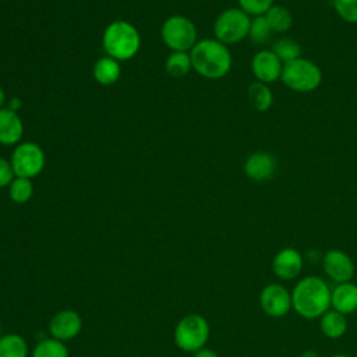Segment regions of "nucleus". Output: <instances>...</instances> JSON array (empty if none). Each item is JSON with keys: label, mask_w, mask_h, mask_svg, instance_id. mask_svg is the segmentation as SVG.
<instances>
[{"label": "nucleus", "mask_w": 357, "mask_h": 357, "mask_svg": "<svg viewBox=\"0 0 357 357\" xmlns=\"http://www.w3.org/2000/svg\"><path fill=\"white\" fill-rule=\"evenodd\" d=\"M331 290L321 276H304L291 290V307L305 319L319 318L331 308Z\"/></svg>", "instance_id": "f257e3e1"}, {"label": "nucleus", "mask_w": 357, "mask_h": 357, "mask_svg": "<svg viewBox=\"0 0 357 357\" xmlns=\"http://www.w3.org/2000/svg\"><path fill=\"white\" fill-rule=\"evenodd\" d=\"M192 70L208 79L226 77L231 70V53L226 45L215 38L198 39L190 50Z\"/></svg>", "instance_id": "f03ea898"}, {"label": "nucleus", "mask_w": 357, "mask_h": 357, "mask_svg": "<svg viewBox=\"0 0 357 357\" xmlns=\"http://www.w3.org/2000/svg\"><path fill=\"white\" fill-rule=\"evenodd\" d=\"M102 47L106 56L117 61L131 60L141 47L139 31L126 20H116L105 28L102 33Z\"/></svg>", "instance_id": "7ed1b4c3"}, {"label": "nucleus", "mask_w": 357, "mask_h": 357, "mask_svg": "<svg viewBox=\"0 0 357 357\" xmlns=\"http://www.w3.org/2000/svg\"><path fill=\"white\" fill-rule=\"evenodd\" d=\"M280 81L294 92L308 93L321 85L322 71L315 61L301 56L283 64Z\"/></svg>", "instance_id": "20e7f679"}, {"label": "nucleus", "mask_w": 357, "mask_h": 357, "mask_svg": "<svg viewBox=\"0 0 357 357\" xmlns=\"http://www.w3.org/2000/svg\"><path fill=\"white\" fill-rule=\"evenodd\" d=\"M209 322L201 314H188L174 326L173 339L176 346L185 353H195L205 347L209 340Z\"/></svg>", "instance_id": "39448f33"}, {"label": "nucleus", "mask_w": 357, "mask_h": 357, "mask_svg": "<svg viewBox=\"0 0 357 357\" xmlns=\"http://www.w3.org/2000/svg\"><path fill=\"white\" fill-rule=\"evenodd\" d=\"M251 17L240 7L223 10L213 22V38L223 45H236L248 38Z\"/></svg>", "instance_id": "423d86ee"}, {"label": "nucleus", "mask_w": 357, "mask_h": 357, "mask_svg": "<svg viewBox=\"0 0 357 357\" xmlns=\"http://www.w3.org/2000/svg\"><path fill=\"white\" fill-rule=\"evenodd\" d=\"M162 42L172 52H190L198 42L195 24L184 15L167 17L160 28Z\"/></svg>", "instance_id": "0eeeda50"}, {"label": "nucleus", "mask_w": 357, "mask_h": 357, "mask_svg": "<svg viewBox=\"0 0 357 357\" xmlns=\"http://www.w3.org/2000/svg\"><path fill=\"white\" fill-rule=\"evenodd\" d=\"M10 162L17 177L32 180L43 172L46 155L40 145L32 141H25L15 145L14 151L11 152Z\"/></svg>", "instance_id": "6e6552de"}, {"label": "nucleus", "mask_w": 357, "mask_h": 357, "mask_svg": "<svg viewBox=\"0 0 357 357\" xmlns=\"http://www.w3.org/2000/svg\"><path fill=\"white\" fill-rule=\"evenodd\" d=\"M262 311L272 318H282L290 312L291 291L280 283H268L259 294Z\"/></svg>", "instance_id": "1a4fd4ad"}, {"label": "nucleus", "mask_w": 357, "mask_h": 357, "mask_svg": "<svg viewBox=\"0 0 357 357\" xmlns=\"http://www.w3.org/2000/svg\"><path fill=\"white\" fill-rule=\"evenodd\" d=\"M322 269L336 284L351 282L356 271L350 255L337 248H332L322 255Z\"/></svg>", "instance_id": "9d476101"}, {"label": "nucleus", "mask_w": 357, "mask_h": 357, "mask_svg": "<svg viewBox=\"0 0 357 357\" xmlns=\"http://www.w3.org/2000/svg\"><path fill=\"white\" fill-rule=\"evenodd\" d=\"M282 70L283 63L271 49L258 50L251 59V73L255 77V81L268 85L276 82L280 79Z\"/></svg>", "instance_id": "9b49d317"}, {"label": "nucleus", "mask_w": 357, "mask_h": 357, "mask_svg": "<svg viewBox=\"0 0 357 357\" xmlns=\"http://www.w3.org/2000/svg\"><path fill=\"white\" fill-rule=\"evenodd\" d=\"M82 329V318L81 315L70 308L57 311L50 322H49V333L52 337L67 342L79 335Z\"/></svg>", "instance_id": "f8f14e48"}, {"label": "nucleus", "mask_w": 357, "mask_h": 357, "mask_svg": "<svg viewBox=\"0 0 357 357\" xmlns=\"http://www.w3.org/2000/svg\"><path fill=\"white\" fill-rule=\"evenodd\" d=\"M278 170V162L275 156L265 151H257L247 156L243 165L244 174L252 181L271 180Z\"/></svg>", "instance_id": "ddd939ff"}, {"label": "nucleus", "mask_w": 357, "mask_h": 357, "mask_svg": "<svg viewBox=\"0 0 357 357\" xmlns=\"http://www.w3.org/2000/svg\"><path fill=\"white\" fill-rule=\"evenodd\" d=\"M304 259L298 250L293 247H284L278 251L272 259V269L276 278L282 280L296 279L303 271Z\"/></svg>", "instance_id": "4468645a"}, {"label": "nucleus", "mask_w": 357, "mask_h": 357, "mask_svg": "<svg viewBox=\"0 0 357 357\" xmlns=\"http://www.w3.org/2000/svg\"><path fill=\"white\" fill-rule=\"evenodd\" d=\"M24 137V123L18 114L7 106L0 109V145H18Z\"/></svg>", "instance_id": "2eb2a0df"}, {"label": "nucleus", "mask_w": 357, "mask_h": 357, "mask_svg": "<svg viewBox=\"0 0 357 357\" xmlns=\"http://www.w3.org/2000/svg\"><path fill=\"white\" fill-rule=\"evenodd\" d=\"M331 307L344 315L357 311V284L353 282L339 283L331 290Z\"/></svg>", "instance_id": "dca6fc26"}, {"label": "nucleus", "mask_w": 357, "mask_h": 357, "mask_svg": "<svg viewBox=\"0 0 357 357\" xmlns=\"http://www.w3.org/2000/svg\"><path fill=\"white\" fill-rule=\"evenodd\" d=\"M92 74L98 84L105 86L113 85L120 79V75H121L120 61L105 54L103 57L98 59L96 63L93 64Z\"/></svg>", "instance_id": "f3484780"}, {"label": "nucleus", "mask_w": 357, "mask_h": 357, "mask_svg": "<svg viewBox=\"0 0 357 357\" xmlns=\"http://www.w3.org/2000/svg\"><path fill=\"white\" fill-rule=\"evenodd\" d=\"M319 329L329 339H339L347 331V318L336 310H328L319 317Z\"/></svg>", "instance_id": "a211bd4d"}, {"label": "nucleus", "mask_w": 357, "mask_h": 357, "mask_svg": "<svg viewBox=\"0 0 357 357\" xmlns=\"http://www.w3.org/2000/svg\"><path fill=\"white\" fill-rule=\"evenodd\" d=\"M265 18H266L272 32H276V33H284V32L290 31V28L293 26V15H291L290 10L282 4L275 3L265 13Z\"/></svg>", "instance_id": "6ab92c4d"}, {"label": "nucleus", "mask_w": 357, "mask_h": 357, "mask_svg": "<svg viewBox=\"0 0 357 357\" xmlns=\"http://www.w3.org/2000/svg\"><path fill=\"white\" fill-rule=\"evenodd\" d=\"M247 96L251 106L257 112H266L273 103V93L268 84L255 81L247 89Z\"/></svg>", "instance_id": "aec40b11"}, {"label": "nucleus", "mask_w": 357, "mask_h": 357, "mask_svg": "<svg viewBox=\"0 0 357 357\" xmlns=\"http://www.w3.org/2000/svg\"><path fill=\"white\" fill-rule=\"evenodd\" d=\"M0 357H28V343L18 333H6L0 337Z\"/></svg>", "instance_id": "412c9836"}, {"label": "nucleus", "mask_w": 357, "mask_h": 357, "mask_svg": "<svg viewBox=\"0 0 357 357\" xmlns=\"http://www.w3.org/2000/svg\"><path fill=\"white\" fill-rule=\"evenodd\" d=\"M31 357H70V351L64 342L50 336L35 344Z\"/></svg>", "instance_id": "4be33fe9"}, {"label": "nucleus", "mask_w": 357, "mask_h": 357, "mask_svg": "<svg viewBox=\"0 0 357 357\" xmlns=\"http://www.w3.org/2000/svg\"><path fill=\"white\" fill-rule=\"evenodd\" d=\"M166 73L170 77H184L192 70L190 52H172L165 61Z\"/></svg>", "instance_id": "5701e85b"}, {"label": "nucleus", "mask_w": 357, "mask_h": 357, "mask_svg": "<svg viewBox=\"0 0 357 357\" xmlns=\"http://www.w3.org/2000/svg\"><path fill=\"white\" fill-rule=\"evenodd\" d=\"M271 50L280 59V61L283 64L301 57L300 43L287 36H283V38H279L278 40H275Z\"/></svg>", "instance_id": "b1692460"}, {"label": "nucleus", "mask_w": 357, "mask_h": 357, "mask_svg": "<svg viewBox=\"0 0 357 357\" xmlns=\"http://www.w3.org/2000/svg\"><path fill=\"white\" fill-rule=\"evenodd\" d=\"M7 188L8 197L14 204H26L33 195V184L31 178L15 176Z\"/></svg>", "instance_id": "393cba45"}, {"label": "nucleus", "mask_w": 357, "mask_h": 357, "mask_svg": "<svg viewBox=\"0 0 357 357\" xmlns=\"http://www.w3.org/2000/svg\"><path fill=\"white\" fill-rule=\"evenodd\" d=\"M272 29L265 18V15H258V17H251V25H250V32L248 38L251 39L252 43L255 45H264L272 35Z\"/></svg>", "instance_id": "a878e982"}, {"label": "nucleus", "mask_w": 357, "mask_h": 357, "mask_svg": "<svg viewBox=\"0 0 357 357\" xmlns=\"http://www.w3.org/2000/svg\"><path fill=\"white\" fill-rule=\"evenodd\" d=\"M332 7L340 20L357 24V0H332Z\"/></svg>", "instance_id": "bb28decb"}, {"label": "nucleus", "mask_w": 357, "mask_h": 357, "mask_svg": "<svg viewBox=\"0 0 357 357\" xmlns=\"http://www.w3.org/2000/svg\"><path fill=\"white\" fill-rule=\"evenodd\" d=\"M238 7L250 17L265 15V13L275 4V0H237Z\"/></svg>", "instance_id": "cd10ccee"}, {"label": "nucleus", "mask_w": 357, "mask_h": 357, "mask_svg": "<svg viewBox=\"0 0 357 357\" xmlns=\"http://www.w3.org/2000/svg\"><path fill=\"white\" fill-rule=\"evenodd\" d=\"M14 177L15 174H14L11 162L0 156V188L8 187L10 183L14 180Z\"/></svg>", "instance_id": "c85d7f7f"}, {"label": "nucleus", "mask_w": 357, "mask_h": 357, "mask_svg": "<svg viewBox=\"0 0 357 357\" xmlns=\"http://www.w3.org/2000/svg\"><path fill=\"white\" fill-rule=\"evenodd\" d=\"M192 354H194L192 357H219V354L215 350L208 349V347H202V349H199L198 351H195Z\"/></svg>", "instance_id": "c756f323"}, {"label": "nucleus", "mask_w": 357, "mask_h": 357, "mask_svg": "<svg viewBox=\"0 0 357 357\" xmlns=\"http://www.w3.org/2000/svg\"><path fill=\"white\" fill-rule=\"evenodd\" d=\"M21 105H22V102H21V99L17 98V96H14V98H11L10 100H7V107L11 109V110H14V112H18L20 107H21Z\"/></svg>", "instance_id": "7c9ffc66"}, {"label": "nucleus", "mask_w": 357, "mask_h": 357, "mask_svg": "<svg viewBox=\"0 0 357 357\" xmlns=\"http://www.w3.org/2000/svg\"><path fill=\"white\" fill-rule=\"evenodd\" d=\"M6 102H7V98H6V92H4V89L0 86V109L6 107V106H4V105H6Z\"/></svg>", "instance_id": "2f4dec72"}, {"label": "nucleus", "mask_w": 357, "mask_h": 357, "mask_svg": "<svg viewBox=\"0 0 357 357\" xmlns=\"http://www.w3.org/2000/svg\"><path fill=\"white\" fill-rule=\"evenodd\" d=\"M300 357H321L315 350H305L304 353H301Z\"/></svg>", "instance_id": "473e14b6"}, {"label": "nucleus", "mask_w": 357, "mask_h": 357, "mask_svg": "<svg viewBox=\"0 0 357 357\" xmlns=\"http://www.w3.org/2000/svg\"><path fill=\"white\" fill-rule=\"evenodd\" d=\"M331 357H351V356H349L346 353H336V354H332Z\"/></svg>", "instance_id": "72a5a7b5"}, {"label": "nucleus", "mask_w": 357, "mask_h": 357, "mask_svg": "<svg viewBox=\"0 0 357 357\" xmlns=\"http://www.w3.org/2000/svg\"><path fill=\"white\" fill-rule=\"evenodd\" d=\"M1 336H3V335H1V331H0V337H1Z\"/></svg>", "instance_id": "f704fd0d"}]
</instances>
